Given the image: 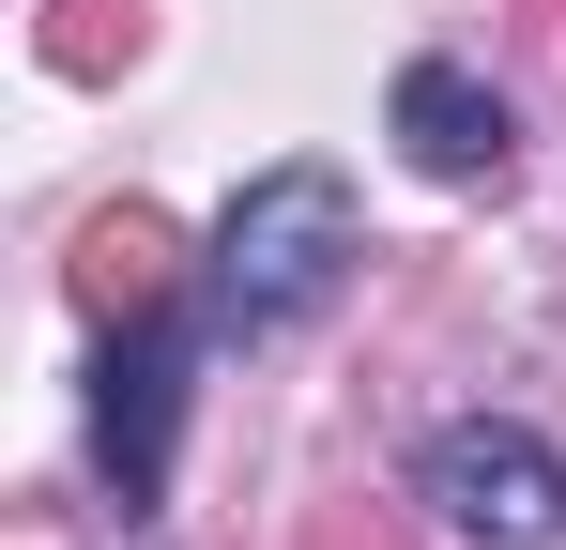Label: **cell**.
Masks as SVG:
<instances>
[{
  "mask_svg": "<svg viewBox=\"0 0 566 550\" xmlns=\"http://www.w3.org/2000/svg\"><path fill=\"white\" fill-rule=\"evenodd\" d=\"M138 46H154L138 0H46V62H62V77H123Z\"/></svg>",
  "mask_w": 566,
  "mask_h": 550,
  "instance_id": "obj_6",
  "label": "cell"
},
{
  "mask_svg": "<svg viewBox=\"0 0 566 550\" xmlns=\"http://www.w3.org/2000/svg\"><path fill=\"white\" fill-rule=\"evenodd\" d=\"M169 413H185V337H169V306H154V321L93 367V458H107V489H123V520L169 489Z\"/></svg>",
  "mask_w": 566,
  "mask_h": 550,
  "instance_id": "obj_3",
  "label": "cell"
},
{
  "mask_svg": "<svg viewBox=\"0 0 566 550\" xmlns=\"http://www.w3.org/2000/svg\"><path fill=\"white\" fill-rule=\"evenodd\" d=\"M169 275H185V230H169L154 199H107L93 230H77V306H93V321H154Z\"/></svg>",
  "mask_w": 566,
  "mask_h": 550,
  "instance_id": "obj_5",
  "label": "cell"
},
{
  "mask_svg": "<svg viewBox=\"0 0 566 550\" xmlns=\"http://www.w3.org/2000/svg\"><path fill=\"white\" fill-rule=\"evenodd\" d=\"M353 261H368L353 183L337 169H261L230 199V230H214V306H230V337H276V321H322Z\"/></svg>",
  "mask_w": 566,
  "mask_h": 550,
  "instance_id": "obj_1",
  "label": "cell"
},
{
  "mask_svg": "<svg viewBox=\"0 0 566 550\" xmlns=\"http://www.w3.org/2000/svg\"><path fill=\"white\" fill-rule=\"evenodd\" d=\"M322 550H398V536H382V520H322Z\"/></svg>",
  "mask_w": 566,
  "mask_h": 550,
  "instance_id": "obj_7",
  "label": "cell"
},
{
  "mask_svg": "<svg viewBox=\"0 0 566 550\" xmlns=\"http://www.w3.org/2000/svg\"><path fill=\"white\" fill-rule=\"evenodd\" d=\"M398 138H413V169H429V183H505V169H521L505 92L460 77V62H413V77H398Z\"/></svg>",
  "mask_w": 566,
  "mask_h": 550,
  "instance_id": "obj_4",
  "label": "cell"
},
{
  "mask_svg": "<svg viewBox=\"0 0 566 550\" xmlns=\"http://www.w3.org/2000/svg\"><path fill=\"white\" fill-rule=\"evenodd\" d=\"M429 505H444L474 550H552L566 536V458L536 444V429H505V413H474V429L429 444Z\"/></svg>",
  "mask_w": 566,
  "mask_h": 550,
  "instance_id": "obj_2",
  "label": "cell"
},
{
  "mask_svg": "<svg viewBox=\"0 0 566 550\" xmlns=\"http://www.w3.org/2000/svg\"><path fill=\"white\" fill-rule=\"evenodd\" d=\"M536 15H552V0H536Z\"/></svg>",
  "mask_w": 566,
  "mask_h": 550,
  "instance_id": "obj_8",
  "label": "cell"
}]
</instances>
